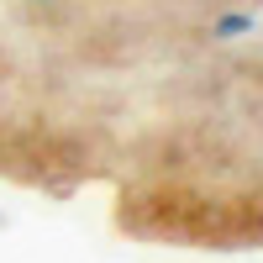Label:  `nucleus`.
Here are the masks:
<instances>
[{"label": "nucleus", "mask_w": 263, "mask_h": 263, "mask_svg": "<svg viewBox=\"0 0 263 263\" xmlns=\"http://www.w3.org/2000/svg\"><path fill=\"white\" fill-rule=\"evenodd\" d=\"M253 32V11H232V16H216L211 21V37L216 42H237V37H248Z\"/></svg>", "instance_id": "nucleus-1"}, {"label": "nucleus", "mask_w": 263, "mask_h": 263, "mask_svg": "<svg viewBox=\"0 0 263 263\" xmlns=\"http://www.w3.org/2000/svg\"><path fill=\"white\" fill-rule=\"evenodd\" d=\"M32 6H53V0H32Z\"/></svg>", "instance_id": "nucleus-2"}]
</instances>
